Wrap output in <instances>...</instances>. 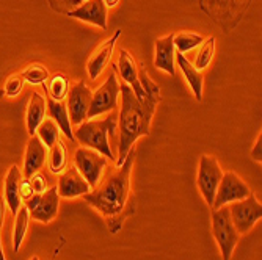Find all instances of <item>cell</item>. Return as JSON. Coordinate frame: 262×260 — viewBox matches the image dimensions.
Here are the masks:
<instances>
[{
	"mask_svg": "<svg viewBox=\"0 0 262 260\" xmlns=\"http://www.w3.org/2000/svg\"><path fill=\"white\" fill-rule=\"evenodd\" d=\"M134 161L135 148L127 154L120 167L105 170L99 183L90 193L82 196L83 201L104 218L112 235L120 232L124 223L137 211L130 185Z\"/></svg>",
	"mask_w": 262,
	"mask_h": 260,
	"instance_id": "6da1fadb",
	"label": "cell"
},
{
	"mask_svg": "<svg viewBox=\"0 0 262 260\" xmlns=\"http://www.w3.org/2000/svg\"><path fill=\"white\" fill-rule=\"evenodd\" d=\"M121 110L118 114V130H120V143H118V158L115 167L126 160L127 154L135 148V141L140 136H148L151 133L152 116L157 105L143 104L137 99L130 86L126 83L120 85Z\"/></svg>",
	"mask_w": 262,
	"mask_h": 260,
	"instance_id": "7a4b0ae2",
	"label": "cell"
},
{
	"mask_svg": "<svg viewBox=\"0 0 262 260\" xmlns=\"http://www.w3.org/2000/svg\"><path fill=\"white\" fill-rule=\"evenodd\" d=\"M118 130V116L108 114L104 120H86L74 130L76 141L85 148L98 151L110 161H116V155L110 148V136L115 138Z\"/></svg>",
	"mask_w": 262,
	"mask_h": 260,
	"instance_id": "3957f363",
	"label": "cell"
},
{
	"mask_svg": "<svg viewBox=\"0 0 262 260\" xmlns=\"http://www.w3.org/2000/svg\"><path fill=\"white\" fill-rule=\"evenodd\" d=\"M253 0H200V8L222 27L231 32L239 26Z\"/></svg>",
	"mask_w": 262,
	"mask_h": 260,
	"instance_id": "277c9868",
	"label": "cell"
},
{
	"mask_svg": "<svg viewBox=\"0 0 262 260\" xmlns=\"http://www.w3.org/2000/svg\"><path fill=\"white\" fill-rule=\"evenodd\" d=\"M210 227H212V237L220 249L222 260H231L234 249L241 240V233L237 232L235 226L232 224L228 205L212 210Z\"/></svg>",
	"mask_w": 262,
	"mask_h": 260,
	"instance_id": "5b68a950",
	"label": "cell"
},
{
	"mask_svg": "<svg viewBox=\"0 0 262 260\" xmlns=\"http://www.w3.org/2000/svg\"><path fill=\"white\" fill-rule=\"evenodd\" d=\"M222 177H223V170L220 167L219 160L213 155L203 154L200 157V164H198L196 186H198L204 202L209 207H212L213 199H215L217 188L220 185Z\"/></svg>",
	"mask_w": 262,
	"mask_h": 260,
	"instance_id": "8992f818",
	"label": "cell"
},
{
	"mask_svg": "<svg viewBox=\"0 0 262 260\" xmlns=\"http://www.w3.org/2000/svg\"><path fill=\"white\" fill-rule=\"evenodd\" d=\"M118 98H120V82L113 69L110 70L107 80L93 92L86 120H96L101 114L112 113L118 107Z\"/></svg>",
	"mask_w": 262,
	"mask_h": 260,
	"instance_id": "52a82bcc",
	"label": "cell"
},
{
	"mask_svg": "<svg viewBox=\"0 0 262 260\" xmlns=\"http://www.w3.org/2000/svg\"><path fill=\"white\" fill-rule=\"evenodd\" d=\"M229 217L237 232L241 235L250 232L257 221L262 218V204L257 201L254 193H250L245 199L228 205Z\"/></svg>",
	"mask_w": 262,
	"mask_h": 260,
	"instance_id": "ba28073f",
	"label": "cell"
},
{
	"mask_svg": "<svg viewBox=\"0 0 262 260\" xmlns=\"http://www.w3.org/2000/svg\"><path fill=\"white\" fill-rule=\"evenodd\" d=\"M107 164L108 158L91 148L80 146L74 152V167L90 183L91 190L99 183L104 171L107 170Z\"/></svg>",
	"mask_w": 262,
	"mask_h": 260,
	"instance_id": "9c48e42d",
	"label": "cell"
},
{
	"mask_svg": "<svg viewBox=\"0 0 262 260\" xmlns=\"http://www.w3.org/2000/svg\"><path fill=\"white\" fill-rule=\"evenodd\" d=\"M250 193H251L250 186L244 182V179L239 174L234 171H226L223 173V177L217 188V195H215V199H213L210 210H217L232 202L242 201Z\"/></svg>",
	"mask_w": 262,
	"mask_h": 260,
	"instance_id": "30bf717a",
	"label": "cell"
},
{
	"mask_svg": "<svg viewBox=\"0 0 262 260\" xmlns=\"http://www.w3.org/2000/svg\"><path fill=\"white\" fill-rule=\"evenodd\" d=\"M91 96H93V91L82 80L71 85L68 96H66V108H68V114L73 126H79L83 121H86Z\"/></svg>",
	"mask_w": 262,
	"mask_h": 260,
	"instance_id": "8fae6325",
	"label": "cell"
},
{
	"mask_svg": "<svg viewBox=\"0 0 262 260\" xmlns=\"http://www.w3.org/2000/svg\"><path fill=\"white\" fill-rule=\"evenodd\" d=\"M115 69L120 70L121 79L124 80V83L127 86H130V89L134 91V94H135L140 102L159 105L157 101H151V99L146 98V94H145V91H143V88L140 85V80H138V66H137L134 57L126 49H121L120 54H118V63H116Z\"/></svg>",
	"mask_w": 262,
	"mask_h": 260,
	"instance_id": "7c38bea8",
	"label": "cell"
},
{
	"mask_svg": "<svg viewBox=\"0 0 262 260\" xmlns=\"http://www.w3.org/2000/svg\"><path fill=\"white\" fill-rule=\"evenodd\" d=\"M57 190H58L60 198L76 199V198H82L83 195L90 193L91 186L85 180V177L77 171L74 164H71V167H66V170L61 174H58Z\"/></svg>",
	"mask_w": 262,
	"mask_h": 260,
	"instance_id": "4fadbf2b",
	"label": "cell"
},
{
	"mask_svg": "<svg viewBox=\"0 0 262 260\" xmlns=\"http://www.w3.org/2000/svg\"><path fill=\"white\" fill-rule=\"evenodd\" d=\"M120 36H121V30L118 29L108 39H105L102 44H99L96 47V51H94L90 55L88 63H86V73H88L90 80L99 79V76L105 70L107 64L112 60V55H113V51H115L116 41H118V38H120Z\"/></svg>",
	"mask_w": 262,
	"mask_h": 260,
	"instance_id": "5bb4252c",
	"label": "cell"
},
{
	"mask_svg": "<svg viewBox=\"0 0 262 260\" xmlns=\"http://www.w3.org/2000/svg\"><path fill=\"white\" fill-rule=\"evenodd\" d=\"M107 7L104 0H83L80 5L66 13V16L79 19L82 22H88L102 30L107 29Z\"/></svg>",
	"mask_w": 262,
	"mask_h": 260,
	"instance_id": "9a60e30c",
	"label": "cell"
},
{
	"mask_svg": "<svg viewBox=\"0 0 262 260\" xmlns=\"http://www.w3.org/2000/svg\"><path fill=\"white\" fill-rule=\"evenodd\" d=\"M173 33L162 38H157L154 42V66L163 73L170 74L171 77L176 76V49L173 42Z\"/></svg>",
	"mask_w": 262,
	"mask_h": 260,
	"instance_id": "2e32d148",
	"label": "cell"
},
{
	"mask_svg": "<svg viewBox=\"0 0 262 260\" xmlns=\"http://www.w3.org/2000/svg\"><path fill=\"white\" fill-rule=\"evenodd\" d=\"M60 208V195L57 186H51L41 195L38 205L30 211V218L38 223L47 224L57 218Z\"/></svg>",
	"mask_w": 262,
	"mask_h": 260,
	"instance_id": "e0dca14e",
	"label": "cell"
},
{
	"mask_svg": "<svg viewBox=\"0 0 262 260\" xmlns=\"http://www.w3.org/2000/svg\"><path fill=\"white\" fill-rule=\"evenodd\" d=\"M46 155H47V148L44 146L42 141L38 138V135H32L29 143H27V149H26V157H24V168H22V176L29 179L32 177L35 173H38L42 164L46 161Z\"/></svg>",
	"mask_w": 262,
	"mask_h": 260,
	"instance_id": "ac0fdd59",
	"label": "cell"
},
{
	"mask_svg": "<svg viewBox=\"0 0 262 260\" xmlns=\"http://www.w3.org/2000/svg\"><path fill=\"white\" fill-rule=\"evenodd\" d=\"M176 63L181 67V73L187 82V85L192 89L193 96L196 98L198 102L203 101V88H204V76L203 70H198L192 63L187 60V57L184 54L176 52Z\"/></svg>",
	"mask_w": 262,
	"mask_h": 260,
	"instance_id": "d6986e66",
	"label": "cell"
},
{
	"mask_svg": "<svg viewBox=\"0 0 262 260\" xmlns=\"http://www.w3.org/2000/svg\"><path fill=\"white\" fill-rule=\"evenodd\" d=\"M22 173L19 170V167L13 164L10 168L7 177H5V186H4V199L7 207L10 208V211L13 215L17 214V210L22 205V199H20V193H19V186H20V180H22Z\"/></svg>",
	"mask_w": 262,
	"mask_h": 260,
	"instance_id": "ffe728a7",
	"label": "cell"
},
{
	"mask_svg": "<svg viewBox=\"0 0 262 260\" xmlns=\"http://www.w3.org/2000/svg\"><path fill=\"white\" fill-rule=\"evenodd\" d=\"M46 107H47V114H49L51 120L55 121V124L58 126L60 132H63V135L68 139L76 141L73 124H71V120H69L66 104L63 101H54L51 98H47L46 99Z\"/></svg>",
	"mask_w": 262,
	"mask_h": 260,
	"instance_id": "44dd1931",
	"label": "cell"
},
{
	"mask_svg": "<svg viewBox=\"0 0 262 260\" xmlns=\"http://www.w3.org/2000/svg\"><path fill=\"white\" fill-rule=\"evenodd\" d=\"M46 111H47L46 99L39 92H33L27 105V111H26V124H27V132L30 136L35 135L38 126L44 121Z\"/></svg>",
	"mask_w": 262,
	"mask_h": 260,
	"instance_id": "7402d4cb",
	"label": "cell"
},
{
	"mask_svg": "<svg viewBox=\"0 0 262 260\" xmlns=\"http://www.w3.org/2000/svg\"><path fill=\"white\" fill-rule=\"evenodd\" d=\"M47 164H49V170L52 174H61L66 167H68V151H66V145L61 138H58L55 141V145L49 149V154H47Z\"/></svg>",
	"mask_w": 262,
	"mask_h": 260,
	"instance_id": "603a6c76",
	"label": "cell"
},
{
	"mask_svg": "<svg viewBox=\"0 0 262 260\" xmlns=\"http://www.w3.org/2000/svg\"><path fill=\"white\" fill-rule=\"evenodd\" d=\"M14 217H16V220H14V229H13V249H14V252H17L20 249V245H22L24 239H26V233L29 229L30 211L22 204Z\"/></svg>",
	"mask_w": 262,
	"mask_h": 260,
	"instance_id": "cb8c5ba5",
	"label": "cell"
},
{
	"mask_svg": "<svg viewBox=\"0 0 262 260\" xmlns=\"http://www.w3.org/2000/svg\"><path fill=\"white\" fill-rule=\"evenodd\" d=\"M44 89L47 91V98H51L54 101H64L68 96V91L71 88L69 79L63 74H55L49 79V82H46Z\"/></svg>",
	"mask_w": 262,
	"mask_h": 260,
	"instance_id": "d4e9b609",
	"label": "cell"
},
{
	"mask_svg": "<svg viewBox=\"0 0 262 260\" xmlns=\"http://www.w3.org/2000/svg\"><path fill=\"white\" fill-rule=\"evenodd\" d=\"M35 133L38 135V138L42 141L47 149H51L55 145V141L60 138V129L51 117H44V121L38 126Z\"/></svg>",
	"mask_w": 262,
	"mask_h": 260,
	"instance_id": "484cf974",
	"label": "cell"
},
{
	"mask_svg": "<svg viewBox=\"0 0 262 260\" xmlns=\"http://www.w3.org/2000/svg\"><path fill=\"white\" fill-rule=\"evenodd\" d=\"M203 41H204V36L198 33H192V32H179L173 36L176 52L184 54V55L192 49H195V47H198Z\"/></svg>",
	"mask_w": 262,
	"mask_h": 260,
	"instance_id": "4316f807",
	"label": "cell"
},
{
	"mask_svg": "<svg viewBox=\"0 0 262 260\" xmlns=\"http://www.w3.org/2000/svg\"><path fill=\"white\" fill-rule=\"evenodd\" d=\"M200 45L201 47H200V51L196 54V58H195L193 66L198 70H203V69H206L212 63L213 55H215V36L204 38V41Z\"/></svg>",
	"mask_w": 262,
	"mask_h": 260,
	"instance_id": "83f0119b",
	"label": "cell"
},
{
	"mask_svg": "<svg viewBox=\"0 0 262 260\" xmlns=\"http://www.w3.org/2000/svg\"><path fill=\"white\" fill-rule=\"evenodd\" d=\"M20 76L24 80L32 85H44L47 80H49V70H47V67L44 64L33 63L24 69Z\"/></svg>",
	"mask_w": 262,
	"mask_h": 260,
	"instance_id": "f1b7e54d",
	"label": "cell"
},
{
	"mask_svg": "<svg viewBox=\"0 0 262 260\" xmlns=\"http://www.w3.org/2000/svg\"><path fill=\"white\" fill-rule=\"evenodd\" d=\"M24 83H26V80L22 79L20 74H13L11 77H8L7 82H5V86H4L5 96H8V98H16L17 94L20 92V89L24 88Z\"/></svg>",
	"mask_w": 262,
	"mask_h": 260,
	"instance_id": "f546056e",
	"label": "cell"
},
{
	"mask_svg": "<svg viewBox=\"0 0 262 260\" xmlns=\"http://www.w3.org/2000/svg\"><path fill=\"white\" fill-rule=\"evenodd\" d=\"M51 7L61 14H66L68 11H71L73 8H76L77 5L82 4V0H49Z\"/></svg>",
	"mask_w": 262,
	"mask_h": 260,
	"instance_id": "4dcf8cb0",
	"label": "cell"
},
{
	"mask_svg": "<svg viewBox=\"0 0 262 260\" xmlns=\"http://www.w3.org/2000/svg\"><path fill=\"white\" fill-rule=\"evenodd\" d=\"M29 180H30V185L36 195H42L47 190V177L42 173H39V171L35 173L32 177H29Z\"/></svg>",
	"mask_w": 262,
	"mask_h": 260,
	"instance_id": "1f68e13d",
	"label": "cell"
},
{
	"mask_svg": "<svg viewBox=\"0 0 262 260\" xmlns=\"http://www.w3.org/2000/svg\"><path fill=\"white\" fill-rule=\"evenodd\" d=\"M19 193H20V199H22V202H24V201H27L30 196H33V195H35V192H33V188H32V185H30V180H29V179L22 177V180H20V186H19Z\"/></svg>",
	"mask_w": 262,
	"mask_h": 260,
	"instance_id": "d6a6232c",
	"label": "cell"
},
{
	"mask_svg": "<svg viewBox=\"0 0 262 260\" xmlns=\"http://www.w3.org/2000/svg\"><path fill=\"white\" fill-rule=\"evenodd\" d=\"M250 157L257 161V163H262V133L257 135L256 141H254V145L250 151Z\"/></svg>",
	"mask_w": 262,
	"mask_h": 260,
	"instance_id": "836d02e7",
	"label": "cell"
},
{
	"mask_svg": "<svg viewBox=\"0 0 262 260\" xmlns=\"http://www.w3.org/2000/svg\"><path fill=\"white\" fill-rule=\"evenodd\" d=\"M5 210H7L5 199H4V196H0V227H2V224H4ZM0 260H7V257H5V252H4V248H2V239H0Z\"/></svg>",
	"mask_w": 262,
	"mask_h": 260,
	"instance_id": "e575fe53",
	"label": "cell"
},
{
	"mask_svg": "<svg viewBox=\"0 0 262 260\" xmlns=\"http://www.w3.org/2000/svg\"><path fill=\"white\" fill-rule=\"evenodd\" d=\"M104 4H105L107 8H113V7H116L118 4H120V0H104Z\"/></svg>",
	"mask_w": 262,
	"mask_h": 260,
	"instance_id": "d590c367",
	"label": "cell"
},
{
	"mask_svg": "<svg viewBox=\"0 0 262 260\" xmlns=\"http://www.w3.org/2000/svg\"><path fill=\"white\" fill-rule=\"evenodd\" d=\"M5 96V92H4V88H0V99H2Z\"/></svg>",
	"mask_w": 262,
	"mask_h": 260,
	"instance_id": "8d00e7d4",
	"label": "cell"
},
{
	"mask_svg": "<svg viewBox=\"0 0 262 260\" xmlns=\"http://www.w3.org/2000/svg\"><path fill=\"white\" fill-rule=\"evenodd\" d=\"M30 260H39V257H36V255H35V257H32Z\"/></svg>",
	"mask_w": 262,
	"mask_h": 260,
	"instance_id": "74e56055",
	"label": "cell"
},
{
	"mask_svg": "<svg viewBox=\"0 0 262 260\" xmlns=\"http://www.w3.org/2000/svg\"><path fill=\"white\" fill-rule=\"evenodd\" d=\"M82 2H83V0H82Z\"/></svg>",
	"mask_w": 262,
	"mask_h": 260,
	"instance_id": "f35d334b",
	"label": "cell"
}]
</instances>
